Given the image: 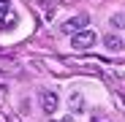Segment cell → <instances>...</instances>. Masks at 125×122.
Masks as SVG:
<instances>
[{"label":"cell","instance_id":"obj_3","mask_svg":"<svg viewBox=\"0 0 125 122\" xmlns=\"http://www.w3.org/2000/svg\"><path fill=\"white\" fill-rule=\"evenodd\" d=\"M87 22H90V19H87L84 14H79V16H71L68 22H62L60 30H62V33H79V30H87Z\"/></svg>","mask_w":125,"mask_h":122},{"label":"cell","instance_id":"obj_7","mask_svg":"<svg viewBox=\"0 0 125 122\" xmlns=\"http://www.w3.org/2000/svg\"><path fill=\"white\" fill-rule=\"evenodd\" d=\"M71 109H76V111H82V98H79L76 92L71 95Z\"/></svg>","mask_w":125,"mask_h":122},{"label":"cell","instance_id":"obj_12","mask_svg":"<svg viewBox=\"0 0 125 122\" xmlns=\"http://www.w3.org/2000/svg\"><path fill=\"white\" fill-rule=\"evenodd\" d=\"M122 100H125V98H122Z\"/></svg>","mask_w":125,"mask_h":122},{"label":"cell","instance_id":"obj_1","mask_svg":"<svg viewBox=\"0 0 125 122\" xmlns=\"http://www.w3.org/2000/svg\"><path fill=\"white\" fill-rule=\"evenodd\" d=\"M98 41V35L93 33V30H79V33H73V38H71V46L76 49V52H84V49H90L93 44Z\"/></svg>","mask_w":125,"mask_h":122},{"label":"cell","instance_id":"obj_2","mask_svg":"<svg viewBox=\"0 0 125 122\" xmlns=\"http://www.w3.org/2000/svg\"><path fill=\"white\" fill-rule=\"evenodd\" d=\"M57 106H60V95L54 90H41V109H44V114L52 117L57 111Z\"/></svg>","mask_w":125,"mask_h":122},{"label":"cell","instance_id":"obj_5","mask_svg":"<svg viewBox=\"0 0 125 122\" xmlns=\"http://www.w3.org/2000/svg\"><path fill=\"white\" fill-rule=\"evenodd\" d=\"M103 46H106L109 52H120V49H122V41H120L117 35H106V38H103Z\"/></svg>","mask_w":125,"mask_h":122},{"label":"cell","instance_id":"obj_8","mask_svg":"<svg viewBox=\"0 0 125 122\" xmlns=\"http://www.w3.org/2000/svg\"><path fill=\"white\" fill-rule=\"evenodd\" d=\"M11 11V0H0V16Z\"/></svg>","mask_w":125,"mask_h":122},{"label":"cell","instance_id":"obj_11","mask_svg":"<svg viewBox=\"0 0 125 122\" xmlns=\"http://www.w3.org/2000/svg\"><path fill=\"white\" fill-rule=\"evenodd\" d=\"M0 98H3V90H0Z\"/></svg>","mask_w":125,"mask_h":122},{"label":"cell","instance_id":"obj_10","mask_svg":"<svg viewBox=\"0 0 125 122\" xmlns=\"http://www.w3.org/2000/svg\"><path fill=\"white\" fill-rule=\"evenodd\" d=\"M62 122H71V117H65V119H62Z\"/></svg>","mask_w":125,"mask_h":122},{"label":"cell","instance_id":"obj_4","mask_svg":"<svg viewBox=\"0 0 125 122\" xmlns=\"http://www.w3.org/2000/svg\"><path fill=\"white\" fill-rule=\"evenodd\" d=\"M11 27H16V11H8L0 16V30H11Z\"/></svg>","mask_w":125,"mask_h":122},{"label":"cell","instance_id":"obj_9","mask_svg":"<svg viewBox=\"0 0 125 122\" xmlns=\"http://www.w3.org/2000/svg\"><path fill=\"white\" fill-rule=\"evenodd\" d=\"M93 122H109V119H98V117H95V119H93Z\"/></svg>","mask_w":125,"mask_h":122},{"label":"cell","instance_id":"obj_6","mask_svg":"<svg viewBox=\"0 0 125 122\" xmlns=\"http://www.w3.org/2000/svg\"><path fill=\"white\" fill-rule=\"evenodd\" d=\"M112 25H114V27H122V30H125V16H122V14L112 16Z\"/></svg>","mask_w":125,"mask_h":122}]
</instances>
